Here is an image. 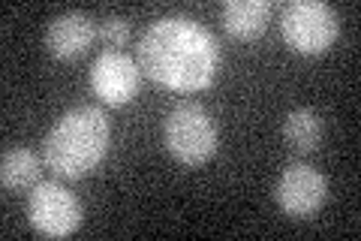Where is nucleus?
<instances>
[{
    "label": "nucleus",
    "mask_w": 361,
    "mask_h": 241,
    "mask_svg": "<svg viewBox=\"0 0 361 241\" xmlns=\"http://www.w3.org/2000/svg\"><path fill=\"white\" fill-rule=\"evenodd\" d=\"M111 139L109 118L99 106H75L54 121L42 142V160L61 178H85L106 157Z\"/></svg>",
    "instance_id": "2"
},
{
    "label": "nucleus",
    "mask_w": 361,
    "mask_h": 241,
    "mask_svg": "<svg viewBox=\"0 0 361 241\" xmlns=\"http://www.w3.org/2000/svg\"><path fill=\"white\" fill-rule=\"evenodd\" d=\"M274 199L286 217H295V221L313 217L329 199V178L310 163L295 160V163H289L280 172L274 184Z\"/></svg>",
    "instance_id": "6"
},
{
    "label": "nucleus",
    "mask_w": 361,
    "mask_h": 241,
    "mask_svg": "<svg viewBox=\"0 0 361 241\" xmlns=\"http://www.w3.org/2000/svg\"><path fill=\"white\" fill-rule=\"evenodd\" d=\"M99 37H103L106 45H123L130 40V21L123 16H106L99 21Z\"/></svg>",
    "instance_id": "12"
},
{
    "label": "nucleus",
    "mask_w": 361,
    "mask_h": 241,
    "mask_svg": "<svg viewBox=\"0 0 361 241\" xmlns=\"http://www.w3.org/2000/svg\"><path fill=\"white\" fill-rule=\"evenodd\" d=\"M163 142L169 154L184 166H199L217 151V124L202 102L184 100L169 112L163 124Z\"/></svg>",
    "instance_id": "3"
},
{
    "label": "nucleus",
    "mask_w": 361,
    "mask_h": 241,
    "mask_svg": "<svg viewBox=\"0 0 361 241\" xmlns=\"http://www.w3.org/2000/svg\"><path fill=\"white\" fill-rule=\"evenodd\" d=\"M139 66L172 90H202L220 66V45L193 18H157L139 40Z\"/></svg>",
    "instance_id": "1"
},
{
    "label": "nucleus",
    "mask_w": 361,
    "mask_h": 241,
    "mask_svg": "<svg viewBox=\"0 0 361 241\" xmlns=\"http://www.w3.org/2000/svg\"><path fill=\"white\" fill-rule=\"evenodd\" d=\"M283 139L298 154L313 151L322 139V118L313 109H292L283 121Z\"/></svg>",
    "instance_id": "11"
},
{
    "label": "nucleus",
    "mask_w": 361,
    "mask_h": 241,
    "mask_svg": "<svg viewBox=\"0 0 361 241\" xmlns=\"http://www.w3.org/2000/svg\"><path fill=\"white\" fill-rule=\"evenodd\" d=\"M97 21L90 18L82 9H70V13H61L58 18L49 21L45 28V49L61 61H73V57L85 54L90 49V42L97 37Z\"/></svg>",
    "instance_id": "8"
},
{
    "label": "nucleus",
    "mask_w": 361,
    "mask_h": 241,
    "mask_svg": "<svg viewBox=\"0 0 361 241\" xmlns=\"http://www.w3.org/2000/svg\"><path fill=\"white\" fill-rule=\"evenodd\" d=\"M280 30L295 52L319 54L337 40L341 18H337L334 6L322 4V0H292L280 9Z\"/></svg>",
    "instance_id": "4"
},
{
    "label": "nucleus",
    "mask_w": 361,
    "mask_h": 241,
    "mask_svg": "<svg viewBox=\"0 0 361 241\" xmlns=\"http://www.w3.org/2000/svg\"><path fill=\"white\" fill-rule=\"evenodd\" d=\"M142 66L123 52H103L90 64V88L109 106H123L139 90Z\"/></svg>",
    "instance_id": "7"
},
{
    "label": "nucleus",
    "mask_w": 361,
    "mask_h": 241,
    "mask_svg": "<svg viewBox=\"0 0 361 241\" xmlns=\"http://www.w3.org/2000/svg\"><path fill=\"white\" fill-rule=\"evenodd\" d=\"M42 160L30 148H9L0 160V181L6 190H30L39 184Z\"/></svg>",
    "instance_id": "10"
},
{
    "label": "nucleus",
    "mask_w": 361,
    "mask_h": 241,
    "mask_svg": "<svg viewBox=\"0 0 361 241\" xmlns=\"http://www.w3.org/2000/svg\"><path fill=\"white\" fill-rule=\"evenodd\" d=\"M274 4L271 0H226L220 16H223V28L238 40H256L262 37Z\"/></svg>",
    "instance_id": "9"
},
{
    "label": "nucleus",
    "mask_w": 361,
    "mask_h": 241,
    "mask_svg": "<svg viewBox=\"0 0 361 241\" xmlns=\"http://www.w3.org/2000/svg\"><path fill=\"white\" fill-rule=\"evenodd\" d=\"M27 217L39 235L63 238L82 226V202L75 199L73 190H66L58 181H39L37 187H30Z\"/></svg>",
    "instance_id": "5"
}]
</instances>
